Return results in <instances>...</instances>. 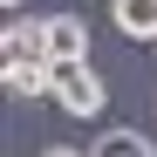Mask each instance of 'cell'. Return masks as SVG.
Wrapping results in <instances>:
<instances>
[{
	"label": "cell",
	"instance_id": "1",
	"mask_svg": "<svg viewBox=\"0 0 157 157\" xmlns=\"http://www.w3.org/2000/svg\"><path fill=\"white\" fill-rule=\"evenodd\" d=\"M48 96H55L75 123L102 116V102H109V89H102V75H96L89 62H55V89H48Z\"/></svg>",
	"mask_w": 157,
	"mask_h": 157
},
{
	"label": "cell",
	"instance_id": "2",
	"mask_svg": "<svg viewBox=\"0 0 157 157\" xmlns=\"http://www.w3.org/2000/svg\"><path fill=\"white\" fill-rule=\"evenodd\" d=\"M41 34H48V62H89L82 14H41Z\"/></svg>",
	"mask_w": 157,
	"mask_h": 157
},
{
	"label": "cell",
	"instance_id": "3",
	"mask_svg": "<svg viewBox=\"0 0 157 157\" xmlns=\"http://www.w3.org/2000/svg\"><path fill=\"white\" fill-rule=\"evenodd\" d=\"M0 48H7V62H48V34H41V21H7Z\"/></svg>",
	"mask_w": 157,
	"mask_h": 157
},
{
	"label": "cell",
	"instance_id": "4",
	"mask_svg": "<svg viewBox=\"0 0 157 157\" xmlns=\"http://www.w3.org/2000/svg\"><path fill=\"white\" fill-rule=\"evenodd\" d=\"M116 28L130 34V41H157V0H116Z\"/></svg>",
	"mask_w": 157,
	"mask_h": 157
},
{
	"label": "cell",
	"instance_id": "5",
	"mask_svg": "<svg viewBox=\"0 0 157 157\" xmlns=\"http://www.w3.org/2000/svg\"><path fill=\"white\" fill-rule=\"evenodd\" d=\"M55 89V62H7V96H48Z\"/></svg>",
	"mask_w": 157,
	"mask_h": 157
},
{
	"label": "cell",
	"instance_id": "6",
	"mask_svg": "<svg viewBox=\"0 0 157 157\" xmlns=\"http://www.w3.org/2000/svg\"><path fill=\"white\" fill-rule=\"evenodd\" d=\"M89 157H157V150H150V137H137V130H102Z\"/></svg>",
	"mask_w": 157,
	"mask_h": 157
},
{
	"label": "cell",
	"instance_id": "7",
	"mask_svg": "<svg viewBox=\"0 0 157 157\" xmlns=\"http://www.w3.org/2000/svg\"><path fill=\"white\" fill-rule=\"evenodd\" d=\"M41 157H89V150H75V144H55V150H41Z\"/></svg>",
	"mask_w": 157,
	"mask_h": 157
},
{
	"label": "cell",
	"instance_id": "8",
	"mask_svg": "<svg viewBox=\"0 0 157 157\" xmlns=\"http://www.w3.org/2000/svg\"><path fill=\"white\" fill-rule=\"evenodd\" d=\"M0 7H7V14H14V7H21V0H0Z\"/></svg>",
	"mask_w": 157,
	"mask_h": 157
},
{
	"label": "cell",
	"instance_id": "9",
	"mask_svg": "<svg viewBox=\"0 0 157 157\" xmlns=\"http://www.w3.org/2000/svg\"><path fill=\"white\" fill-rule=\"evenodd\" d=\"M150 48H157V41H150Z\"/></svg>",
	"mask_w": 157,
	"mask_h": 157
}]
</instances>
